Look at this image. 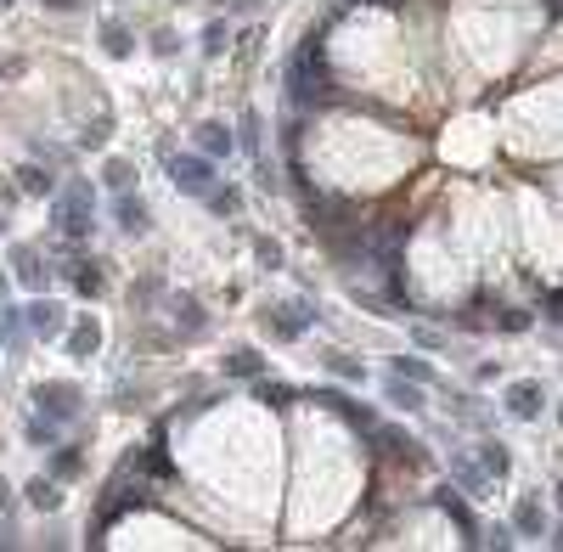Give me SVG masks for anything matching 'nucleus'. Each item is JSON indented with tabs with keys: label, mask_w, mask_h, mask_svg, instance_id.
Here are the masks:
<instances>
[{
	"label": "nucleus",
	"mask_w": 563,
	"mask_h": 552,
	"mask_svg": "<svg viewBox=\"0 0 563 552\" xmlns=\"http://www.w3.org/2000/svg\"><path fill=\"white\" fill-rule=\"evenodd\" d=\"M287 96L294 108H316V102H332V74H327V57H321V40L310 34L304 46L287 62Z\"/></svg>",
	"instance_id": "1"
},
{
	"label": "nucleus",
	"mask_w": 563,
	"mask_h": 552,
	"mask_svg": "<svg viewBox=\"0 0 563 552\" xmlns=\"http://www.w3.org/2000/svg\"><path fill=\"white\" fill-rule=\"evenodd\" d=\"M51 220L57 231L68 243H85L91 237V226H96V192H91V181H68V186H57V198H51Z\"/></svg>",
	"instance_id": "2"
},
{
	"label": "nucleus",
	"mask_w": 563,
	"mask_h": 552,
	"mask_svg": "<svg viewBox=\"0 0 563 552\" xmlns=\"http://www.w3.org/2000/svg\"><path fill=\"white\" fill-rule=\"evenodd\" d=\"M321 322V310L310 305V299H287V305H270L265 316H260V327L277 338V344H294V338H304L310 327Z\"/></svg>",
	"instance_id": "3"
},
{
	"label": "nucleus",
	"mask_w": 563,
	"mask_h": 552,
	"mask_svg": "<svg viewBox=\"0 0 563 552\" xmlns=\"http://www.w3.org/2000/svg\"><path fill=\"white\" fill-rule=\"evenodd\" d=\"M163 164H170L175 192H186V198H208V192L220 186V175H215V158H203V153H170Z\"/></svg>",
	"instance_id": "4"
},
{
	"label": "nucleus",
	"mask_w": 563,
	"mask_h": 552,
	"mask_svg": "<svg viewBox=\"0 0 563 552\" xmlns=\"http://www.w3.org/2000/svg\"><path fill=\"white\" fill-rule=\"evenodd\" d=\"M34 412H46V417H57L62 429L85 412V389L79 384H68V378H46V384H34Z\"/></svg>",
	"instance_id": "5"
},
{
	"label": "nucleus",
	"mask_w": 563,
	"mask_h": 552,
	"mask_svg": "<svg viewBox=\"0 0 563 552\" xmlns=\"http://www.w3.org/2000/svg\"><path fill=\"white\" fill-rule=\"evenodd\" d=\"M434 507H440V513L456 524V530H462V541L468 547H479V536H485V530H479V519H473V507H468V496H456V491H434L428 496Z\"/></svg>",
	"instance_id": "6"
},
{
	"label": "nucleus",
	"mask_w": 563,
	"mask_h": 552,
	"mask_svg": "<svg viewBox=\"0 0 563 552\" xmlns=\"http://www.w3.org/2000/svg\"><path fill=\"white\" fill-rule=\"evenodd\" d=\"M451 479H456V491H462V496H490V474L485 468H479V457H468V451H451Z\"/></svg>",
	"instance_id": "7"
},
{
	"label": "nucleus",
	"mask_w": 563,
	"mask_h": 552,
	"mask_svg": "<svg viewBox=\"0 0 563 552\" xmlns=\"http://www.w3.org/2000/svg\"><path fill=\"white\" fill-rule=\"evenodd\" d=\"M513 536H524V541H541L547 536V507H541L535 491H524L513 502Z\"/></svg>",
	"instance_id": "8"
},
{
	"label": "nucleus",
	"mask_w": 563,
	"mask_h": 552,
	"mask_svg": "<svg viewBox=\"0 0 563 552\" xmlns=\"http://www.w3.org/2000/svg\"><path fill=\"white\" fill-rule=\"evenodd\" d=\"M113 215H119L124 237H147V231H153V209H147V198H136V192H119Z\"/></svg>",
	"instance_id": "9"
},
{
	"label": "nucleus",
	"mask_w": 563,
	"mask_h": 552,
	"mask_svg": "<svg viewBox=\"0 0 563 552\" xmlns=\"http://www.w3.org/2000/svg\"><path fill=\"white\" fill-rule=\"evenodd\" d=\"M23 322H29L34 338H62V327H68V310H62L57 299H34V305L23 310Z\"/></svg>",
	"instance_id": "10"
},
{
	"label": "nucleus",
	"mask_w": 563,
	"mask_h": 552,
	"mask_svg": "<svg viewBox=\"0 0 563 552\" xmlns=\"http://www.w3.org/2000/svg\"><path fill=\"white\" fill-rule=\"evenodd\" d=\"M541 406H547V395H541L535 378H518V384H507V412H513L518 423H535Z\"/></svg>",
	"instance_id": "11"
},
{
	"label": "nucleus",
	"mask_w": 563,
	"mask_h": 552,
	"mask_svg": "<svg viewBox=\"0 0 563 552\" xmlns=\"http://www.w3.org/2000/svg\"><path fill=\"white\" fill-rule=\"evenodd\" d=\"M232 147H237V130H232V124H225V119H208V124H198V153L203 158H232Z\"/></svg>",
	"instance_id": "12"
},
{
	"label": "nucleus",
	"mask_w": 563,
	"mask_h": 552,
	"mask_svg": "<svg viewBox=\"0 0 563 552\" xmlns=\"http://www.w3.org/2000/svg\"><path fill=\"white\" fill-rule=\"evenodd\" d=\"M170 316H175V333H180V338H203V333H208V316H203V305L192 299V293L170 299Z\"/></svg>",
	"instance_id": "13"
},
{
	"label": "nucleus",
	"mask_w": 563,
	"mask_h": 552,
	"mask_svg": "<svg viewBox=\"0 0 563 552\" xmlns=\"http://www.w3.org/2000/svg\"><path fill=\"white\" fill-rule=\"evenodd\" d=\"M383 400H389V406H400V412H423V406H428V400H423V384H411V378H400V372L383 378Z\"/></svg>",
	"instance_id": "14"
},
{
	"label": "nucleus",
	"mask_w": 563,
	"mask_h": 552,
	"mask_svg": "<svg viewBox=\"0 0 563 552\" xmlns=\"http://www.w3.org/2000/svg\"><path fill=\"white\" fill-rule=\"evenodd\" d=\"M101 350V322H96V316H79V322L68 327V355L74 361H91Z\"/></svg>",
	"instance_id": "15"
},
{
	"label": "nucleus",
	"mask_w": 563,
	"mask_h": 552,
	"mask_svg": "<svg viewBox=\"0 0 563 552\" xmlns=\"http://www.w3.org/2000/svg\"><path fill=\"white\" fill-rule=\"evenodd\" d=\"M12 265H17V282L23 288H46V276H51V265L40 260V248H29V243L12 248Z\"/></svg>",
	"instance_id": "16"
},
{
	"label": "nucleus",
	"mask_w": 563,
	"mask_h": 552,
	"mask_svg": "<svg viewBox=\"0 0 563 552\" xmlns=\"http://www.w3.org/2000/svg\"><path fill=\"white\" fill-rule=\"evenodd\" d=\"M479 468H485L490 479H507L513 474V451L502 440H479Z\"/></svg>",
	"instance_id": "17"
},
{
	"label": "nucleus",
	"mask_w": 563,
	"mask_h": 552,
	"mask_svg": "<svg viewBox=\"0 0 563 552\" xmlns=\"http://www.w3.org/2000/svg\"><path fill=\"white\" fill-rule=\"evenodd\" d=\"M17 186H23L29 198H57V175L46 164H23V169H17Z\"/></svg>",
	"instance_id": "18"
},
{
	"label": "nucleus",
	"mask_w": 563,
	"mask_h": 552,
	"mask_svg": "<svg viewBox=\"0 0 563 552\" xmlns=\"http://www.w3.org/2000/svg\"><path fill=\"white\" fill-rule=\"evenodd\" d=\"M57 271L68 276V282H74L79 293H91V299L101 293V265H96V260H68V265H57Z\"/></svg>",
	"instance_id": "19"
},
{
	"label": "nucleus",
	"mask_w": 563,
	"mask_h": 552,
	"mask_svg": "<svg viewBox=\"0 0 563 552\" xmlns=\"http://www.w3.org/2000/svg\"><path fill=\"white\" fill-rule=\"evenodd\" d=\"M265 372V355L260 350H248V344H237L232 355H225V378H248V384H254V378Z\"/></svg>",
	"instance_id": "20"
},
{
	"label": "nucleus",
	"mask_w": 563,
	"mask_h": 552,
	"mask_svg": "<svg viewBox=\"0 0 563 552\" xmlns=\"http://www.w3.org/2000/svg\"><path fill=\"white\" fill-rule=\"evenodd\" d=\"M254 400H265V406H294V400H299V389L294 384H282V378H254Z\"/></svg>",
	"instance_id": "21"
},
{
	"label": "nucleus",
	"mask_w": 563,
	"mask_h": 552,
	"mask_svg": "<svg viewBox=\"0 0 563 552\" xmlns=\"http://www.w3.org/2000/svg\"><path fill=\"white\" fill-rule=\"evenodd\" d=\"M23 434H29V445H40V451H51V445H62V423H57V417H46V412H34Z\"/></svg>",
	"instance_id": "22"
},
{
	"label": "nucleus",
	"mask_w": 563,
	"mask_h": 552,
	"mask_svg": "<svg viewBox=\"0 0 563 552\" xmlns=\"http://www.w3.org/2000/svg\"><path fill=\"white\" fill-rule=\"evenodd\" d=\"M29 507H40V513H57V507H62V491H57V479L51 474H40V479H29Z\"/></svg>",
	"instance_id": "23"
},
{
	"label": "nucleus",
	"mask_w": 563,
	"mask_h": 552,
	"mask_svg": "<svg viewBox=\"0 0 563 552\" xmlns=\"http://www.w3.org/2000/svg\"><path fill=\"white\" fill-rule=\"evenodd\" d=\"M79 468H85V451H79V445H51V479H74Z\"/></svg>",
	"instance_id": "24"
},
{
	"label": "nucleus",
	"mask_w": 563,
	"mask_h": 552,
	"mask_svg": "<svg viewBox=\"0 0 563 552\" xmlns=\"http://www.w3.org/2000/svg\"><path fill=\"white\" fill-rule=\"evenodd\" d=\"M327 361V372L332 378H339V384H366V367H361V361L356 355H344V350H332V355H321Z\"/></svg>",
	"instance_id": "25"
},
{
	"label": "nucleus",
	"mask_w": 563,
	"mask_h": 552,
	"mask_svg": "<svg viewBox=\"0 0 563 552\" xmlns=\"http://www.w3.org/2000/svg\"><path fill=\"white\" fill-rule=\"evenodd\" d=\"M101 46H108V57H130L136 51V34L119 23V17H108V23H101Z\"/></svg>",
	"instance_id": "26"
},
{
	"label": "nucleus",
	"mask_w": 563,
	"mask_h": 552,
	"mask_svg": "<svg viewBox=\"0 0 563 552\" xmlns=\"http://www.w3.org/2000/svg\"><path fill=\"white\" fill-rule=\"evenodd\" d=\"M490 327H496V333H530V310L502 305V310H490Z\"/></svg>",
	"instance_id": "27"
},
{
	"label": "nucleus",
	"mask_w": 563,
	"mask_h": 552,
	"mask_svg": "<svg viewBox=\"0 0 563 552\" xmlns=\"http://www.w3.org/2000/svg\"><path fill=\"white\" fill-rule=\"evenodd\" d=\"M130 181H136L130 158H108V169H101V186H108V192H130Z\"/></svg>",
	"instance_id": "28"
},
{
	"label": "nucleus",
	"mask_w": 563,
	"mask_h": 552,
	"mask_svg": "<svg viewBox=\"0 0 563 552\" xmlns=\"http://www.w3.org/2000/svg\"><path fill=\"white\" fill-rule=\"evenodd\" d=\"M389 372H400V378H411V384H434V367L423 355H394V367Z\"/></svg>",
	"instance_id": "29"
},
{
	"label": "nucleus",
	"mask_w": 563,
	"mask_h": 552,
	"mask_svg": "<svg viewBox=\"0 0 563 552\" xmlns=\"http://www.w3.org/2000/svg\"><path fill=\"white\" fill-rule=\"evenodd\" d=\"M108 136H113V119H108V113H96L85 130H79V147H85V153H96V147H108Z\"/></svg>",
	"instance_id": "30"
},
{
	"label": "nucleus",
	"mask_w": 563,
	"mask_h": 552,
	"mask_svg": "<svg viewBox=\"0 0 563 552\" xmlns=\"http://www.w3.org/2000/svg\"><path fill=\"white\" fill-rule=\"evenodd\" d=\"M203 203L215 209V215H237V209H242V192H237V186H215V192H208Z\"/></svg>",
	"instance_id": "31"
},
{
	"label": "nucleus",
	"mask_w": 563,
	"mask_h": 552,
	"mask_svg": "<svg viewBox=\"0 0 563 552\" xmlns=\"http://www.w3.org/2000/svg\"><path fill=\"white\" fill-rule=\"evenodd\" d=\"M237 141H242L254 158H265V136H260V113H254V108L242 113V136H237Z\"/></svg>",
	"instance_id": "32"
},
{
	"label": "nucleus",
	"mask_w": 563,
	"mask_h": 552,
	"mask_svg": "<svg viewBox=\"0 0 563 552\" xmlns=\"http://www.w3.org/2000/svg\"><path fill=\"white\" fill-rule=\"evenodd\" d=\"M254 254H260V265H265V271H277V265H282V243H270V237H254Z\"/></svg>",
	"instance_id": "33"
},
{
	"label": "nucleus",
	"mask_w": 563,
	"mask_h": 552,
	"mask_svg": "<svg viewBox=\"0 0 563 552\" xmlns=\"http://www.w3.org/2000/svg\"><path fill=\"white\" fill-rule=\"evenodd\" d=\"M203 51H208V57H220V51H225V23H220V17L203 29Z\"/></svg>",
	"instance_id": "34"
},
{
	"label": "nucleus",
	"mask_w": 563,
	"mask_h": 552,
	"mask_svg": "<svg viewBox=\"0 0 563 552\" xmlns=\"http://www.w3.org/2000/svg\"><path fill=\"white\" fill-rule=\"evenodd\" d=\"M158 293H163V282H158V276H147V282L130 288V305H147V299H158Z\"/></svg>",
	"instance_id": "35"
},
{
	"label": "nucleus",
	"mask_w": 563,
	"mask_h": 552,
	"mask_svg": "<svg viewBox=\"0 0 563 552\" xmlns=\"http://www.w3.org/2000/svg\"><path fill=\"white\" fill-rule=\"evenodd\" d=\"M479 541H485V547H502V552H507V547H513L518 536H513V524H496L490 536H479Z\"/></svg>",
	"instance_id": "36"
},
{
	"label": "nucleus",
	"mask_w": 563,
	"mask_h": 552,
	"mask_svg": "<svg viewBox=\"0 0 563 552\" xmlns=\"http://www.w3.org/2000/svg\"><path fill=\"white\" fill-rule=\"evenodd\" d=\"M411 338H417L423 350H440V344H445V333H434V327H411Z\"/></svg>",
	"instance_id": "37"
},
{
	"label": "nucleus",
	"mask_w": 563,
	"mask_h": 552,
	"mask_svg": "<svg viewBox=\"0 0 563 552\" xmlns=\"http://www.w3.org/2000/svg\"><path fill=\"white\" fill-rule=\"evenodd\" d=\"M153 51L158 57H175V34L170 29H153Z\"/></svg>",
	"instance_id": "38"
},
{
	"label": "nucleus",
	"mask_w": 563,
	"mask_h": 552,
	"mask_svg": "<svg viewBox=\"0 0 563 552\" xmlns=\"http://www.w3.org/2000/svg\"><path fill=\"white\" fill-rule=\"evenodd\" d=\"M547 322H558V327H563V293H552V299H547Z\"/></svg>",
	"instance_id": "39"
},
{
	"label": "nucleus",
	"mask_w": 563,
	"mask_h": 552,
	"mask_svg": "<svg viewBox=\"0 0 563 552\" xmlns=\"http://www.w3.org/2000/svg\"><path fill=\"white\" fill-rule=\"evenodd\" d=\"M85 0H46V12H79Z\"/></svg>",
	"instance_id": "40"
},
{
	"label": "nucleus",
	"mask_w": 563,
	"mask_h": 552,
	"mask_svg": "<svg viewBox=\"0 0 563 552\" xmlns=\"http://www.w3.org/2000/svg\"><path fill=\"white\" fill-rule=\"evenodd\" d=\"M6 513H12V485L0 479V519H6Z\"/></svg>",
	"instance_id": "41"
},
{
	"label": "nucleus",
	"mask_w": 563,
	"mask_h": 552,
	"mask_svg": "<svg viewBox=\"0 0 563 552\" xmlns=\"http://www.w3.org/2000/svg\"><path fill=\"white\" fill-rule=\"evenodd\" d=\"M552 547H563V524H558V530H552Z\"/></svg>",
	"instance_id": "42"
},
{
	"label": "nucleus",
	"mask_w": 563,
	"mask_h": 552,
	"mask_svg": "<svg viewBox=\"0 0 563 552\" xmlns=\"http://www.w3.org/2000/svg\"><path fill=\"white\" fill-rule=\"evenodd\" d=\"M6 288H12V282H6V276H0V299H6Z\"/></svg>",
	"instance_id": "43"
},
{
	"label": "nucleus",
	"mask_w": 563,
	"mask_h": 552,
	"mask_svg": "<svg viewBox=\"0 0 563 552\" xmlns=\"http://www.w3.org/2000/svg\"><path fill=\"white\" fill-rule=\"evenodd\" d=\"M547 6H552V12H563V0H547Z\"/></svg>",
	"instance_id": "44"
},
{
	"label": "nucleus",
	"mask_w": 563,
	"mask_h": 552,
	"mask_svg": "<svg viewBox=\"0 0 563 552\" xmlns=\"http://www.w3.org/2000/svg\"><path fill=\"white\" fill-rule=\"evenodd\" d=\"M558 429H563V400H558Z\"/></svg>",
	"instance_id": "45"
},
{
	"label": "nucleus",
	"mask_w": 563,
	"mask_h": 552,
	"mask_svg": "<svg viewBox=\"0 0 563 552\" xmlns=\"http://www.w3.org/2000/svg\"><path fill=\"white\" fill-rule=\"evenodd\" d=\"M558 507H563V485H558Z\"/></svg>",
	"instance_id": "46"
},
{
	"label": "nucleus",
	"mask_w": 563,
	"mask_h": 552,
	"mask_svg": "<svg viewBox=\"0 0 563 552\" xmlns=\"http://www.w3.org/2000/svg\"><path fill=\"white\" fill-rule=\"evenodd\" d=\"M6 6H12V0H0V12H6Z\"/></svg>",
	"instance_id": "47"
},
{
	"label": "nucleus",
	"mask_w": 563,
	"mask_h": 552,
	"mask_svg": "<svg viewBox=\"0 0 563 552\" xmlns=\"http://www.w3.org/2000/svg\"><path fill=\"white\" fill-rule=\"evenodd\" d=\"M0 231H6V215H0Z\"/></svg>",
	"instance_id": "48"
}]
</instances>
